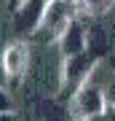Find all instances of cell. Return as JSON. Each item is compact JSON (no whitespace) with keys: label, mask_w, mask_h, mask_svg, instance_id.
<instances>
[{"label":"cell","mask_w":115,"mask_h":121,"mask_svg":"<svg viewBox=\"0 0 115 121\" xmlns=\"http://www.w3.org/2000/svg\"><path fill=\"white\" fill-rule=\"evenodd\" d=\"M110 65H112V70H115V59H110Z\"/></svg>","instance_id":"10"},{"label":"cell","mask_w":115,"mask_h":121,"mask_svg":"<svg viewBox=\"0 0 115 121\" xmlns=\"http://www.w3.org/2000/svg\"><path fill=\"white\" fill-rule=\"evenodd\" d=\"M91 75H94V54L80 51V54L64 59V73H62V78H64V89H67L70 94H72L78 86H83Z\"/></svg>","instance_id":"4"},{"label":"cell","mask_w":115,"mask_h":121,"mask_svg":"<svg viewBox=\"0 0 115 121\" xmlns=\"http://www.w3.org/2000/svg\"><path fill=\"white\" fill-rule=\"evenodd\" d=\"M27 70H30V48H27V43H21V40L8 43L5 51H3V75H5V81L16 86L27 75Z\"/></svg>","instance_id":"3"},{"label":"cell","mask_w":115,"mask_h":121,"mask_svg":"<svg viewBox=\"0 0 115 121\" xmlns=\"http://www.w3.org/2000/svg\"><path fill=\"white\" fill-rule=\"evenodd\" d=\"M59 48H62L64 59L80 54V51H86V30H83V24L78 22V19L59 35Z\"/></svg>","instance_id":"6"},{"label":"cell","mask_w":115,"mask_h":121,"mask_svg":"<svg viewBox=\"0 0 115 121\" xmlns=\"http://www.w3.org/2000/svg\"><path fill=\"white\" fill-rule=\"evenodd\" d=\"M51 0H27L21 8L13 13V24H16L19 32H35L40 27V19H43V11Z\"/></svg>","instance_id":"5"},{"label":"cell","mask_w":115,"mask_h":121,"mask_svg":"<svg viewBox=\"0 0 115 121\" xmlns=\"http://www.w3.org/2000/svg\"><path fill=\"white\" fill-rule=\"evenodd\" d=\"M104 108H107L104 86L94 83V78H88L83 86H78L70 94V116L72 118H80V121L99 118V116H104Z\"/></svg>","instance_id":"1"},{"label":"cell","mask_w":115,"mask_h":121,"mask_svg":"<svg viewBox=\"0 0 115 121\" xmlns=\"http://www.w3.org/2000/svg\"><path fill=\"white\" fill-rule=\"evenodd\" d=\"M75 13H78V0H51L43 11L38 32L48 35V38H59L75 22Z\"/></svg>","instance_id":"2"},{"label":"cell","mask_w":115,"mask_h":121,"mask_svg":"<svg viewBox=\"0 0 115 121\" xmlns=\"http://www.w3.org/2000/svg\"><path fill=\"white\" fill-rule=\"evenodd\" d=\"M104 97H107V108L115 110V75L104 83Z\"/></svg>","instance_id":"8"},{"label":"cell","mask_w":115,"mask_h":121,"mask_svg":"<svg viewBox=\"0 0 115 121\" xmlns=\"http://www.w3.org/2000/svg\"><path fill=\"white\" fill-rule=\"evenodd\" d=\"M24 3H27V0H8V11H11V13H16Z\"/></svg>","instance_id":"9"},{"label":"cell","mask_w":115,"mask_h":121,"mask_svg":"<svg viewBox=\"0 0 115 121\" xmlns=\"http://www.w3.org/2000/svg\"><path fill=\"white\" fill-rule=\"evenodd\" d=\"M112 5H115V0H80V8L88 16H104Z\"/></svg>","instance_id":"7"}]
</instances>
